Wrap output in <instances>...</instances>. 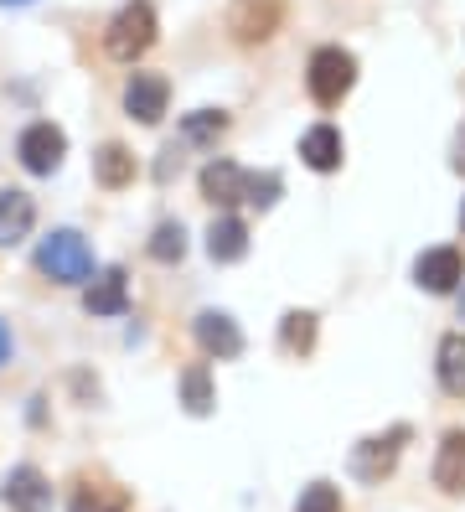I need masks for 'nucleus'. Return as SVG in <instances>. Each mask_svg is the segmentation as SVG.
Here are the masks:
<instances>
[{
	"mask_svg": "<svg viewBox=\"0 0 465 512\" xmlns=\"http://www.w3.org/2000/svg\"><path fill=\"white\" fill-rule=\"evenodd\" d=\"M300 156H305V166H310V171H336V166H341V135H336L331 125L305 130Z\"/></svg>",
	"mask_w": 465,
	"mask_h": 512,
	"instance_id": "nucleus-16",
	"label": "nucleus"
},
{
	"mask_svg": "<svg viewBox=\"0 0 465 512\" xmlns=\"http://www.w3.org/2000/svg\"><path fill=\"white\" fill-rule=\"evenodd\" d=\"M186 254V228L181 223H161L150 233V259H161V264H176Z\"/></svg>",
	"mask_w": 465,
	"mask_h": 512,
	"instance_id": "nucleus-23",
	"label": "nucleus"
},
{
	"mask_svg": "<svg viewBox=\"0 0 465 512\" xmlns=\"http://www.w3.org/2000/svg\"><path fill=\"white\" fill-rule=\"evenodd\" d=\"M124 507H130V497H124L119 487H93V481L78 487L73 502H68V512H124Z\"/></svg>",
	"mask_w": 465,
	"mask_h": 512,
	"instance_id": "nucleus-20",
	"label": "nucleus"
},
{
	"mask_svg": "<svg viewBox=\"0 0 465 512\" xmlns=\"http://www.w3.org/2000/svg\"><path fill=\"white\" fill-rule=\"evenodd\" d=\"M150 42H155L150 0H130V6L109 21V32H104V47H109V57H119V63H135L140 52H150Z\"/></svg>",
	"mask_w": 465,
	"mask_h": 512,
	"instance_id": "nucleus-2",
	"label": "nucleus"
},
{
	"mask_svg": "<svg viewBox=\"0 0 465 512\" xmlns=\"http://www.w3.org/2000/svg\"><path fill=\"white\" fill-rule=\"evenodd\" d=\"M181 404H186V414H212L217 394H212V373L202 363L181 373Z\"/></svg>",
	"mask_w": 465,
	"mask_h": 512,
	"instance_id": "nucleus-19",
	"label": "nucleus"
},
{
	"mask_svg": "<svg viewBox=\"0 0 465 512\" xmlns=\"http://www.w3.org/2000/svg\"><path fill=\"white\" fill-rule=\"evenodd\" d=\"M192 331H197V342H202L207 357H223V363H228V357L243 352V331H238V321L228 311H202Z\"/></svg>",
	"mask_w": 465,
	"mask_h": 512,
	"instance_id": "nucleus-9",
	"label": "nucleus"
},
{
	"mask_svg": "<svg viewBox=\"0 0 465 512\" xmlns=\"http://www.w3.org/2000/svg\"><path fill=\"white\" fill-rule=\"evenodd\" d=\"M11 357V331H6V321H0V363Z\"/></svg>",
	"mask_w": 465,
	"mask_h": 512,
	"instance_id": "nucleus-27",
	"label": "nucleus"
},
{
	"mask_svg": "<svg viewBox=\"0 0 465 512\" xmlns=\"http://www.w3.org/2000/svg\"><path fill=\"white\" fill-rule=\"evenodd\" d=\"M243 202L248 207H274L279 202V176L274 171H248L243 176Z\"/></svg>",
	"mask_w": 465,
	"mask_h": 512,
	"instance_id": "nucleus-24",
	"label": "nucleus"
},
{
	"mask_svg": "<svg viewBox=\"0 0 465 512\" xmlns=\"http://www.w3.org/2000/svg\"><path fill=\"white\" fill-rule=\"evenodd\" d=\"M93 176H99L104 187H130L135 182V156L124 145H99V156H93Z\"/></svg>",
	"mask_w": 465,
	"mask_h": 512,
	"instance_id": "nucleus-17",
	"label": "nucleus"
},
{
	"mask_svg": "<svg viewBox=\"0 0 465 512\" xmlns=\"http://www.w3.org/2000/svg\"><path fill=\"white\" fill-rule=\"evenodd\" d=\"M279 342H285L290 352H310V347H316V316H310V311H290L285 326H279Z\"/></svg>",
	"mask_w": 465,
	"mask_h": 512,
	"instance_id": "nucleus-22",
	"label": "nucleus"
},
{
	"mask_svg": "<svg viewBox=\"0 0 465 512\" xmlns=\"http://www.w3.org/2000/svg\"><path fill=\"white\" fill-rule=\"evenodd\" d=\"M434 481H440V492L460 497L465 492V430H450L440 440V456H434Z\"/></svg>",
	"mask_w": 465,
	"mask_h": 512,
	"instance_id": "nucleus-13",
	"label": "nucleus"
},
{
	"mask_svg": "<svg viewBox=\"0 0 465 512\" xmlns=\"http://www.w3.org/2000/svg\"><path fill=\"white\" fill-rule=\"evenodd\" d=\"M0 6H21V0H0Z\"/></svg>",
	"mask_w": 465,
	"mask_h": 512,
	"instance_id": "nucleus-29",
	"label": "nucleus"
},
{
	"mask_svg": "<svg viewBox=\"0 0 465 512\" xmlns=\"http://www.w3.org/2000/svg\"><path fill=\"white\" fill-rule=\"evenodd\" d=\"M352 83H357V57L347 47H321L316 57H310V99L316 104H341L352 94Z\"/></svg>",
	"mask_w": 465,
	"mask_h": 512,
	"instance_id": "nucleus-3",
	"label": "nucleus"
},
{
	"mask_svg": "<svg viewBox=\"0 0 465 512\" xmlns=\"http://www.w3.org/2000/svg\"><path fill=\"white\" fill-rule=\"evenodd\" d=\"M440 383H445V394L465 399V331H450L440 342Z\"/></svg>",
	"mask_w": 465,
	"mask_h": 512,
	"instance_id": "nucleus-18",
	"label": "nucleus"
},
{
	"mask_svg": "<svg viewBox=\"0 0 465 512\" xmlns=\"http://www.w3.org/2000/svg\"><path fill=\"white\" fill-rule=\"evenodd\" d=\"M31 223H37V202H31L26 192H0V249H16L21 238L31 233Z\"/></svg>",
	"mask_w": 465,
	"mask_h": 512,
	"instance_id": "nucleus-11",
	"label": "nucleus"
},
{
	"mask_svg": "<svg viewBox=\"0 0 465 512\" xmlns=\"http://www.w3.org/2000/svg\"><path fill=\"white\" fill-rule=\"evenodd\" d=\"M16 156L31 176H52L62 166V156H68V135H62L57 125H47V119H37V125H26L21 140H16Z\"/></svg>",
	"mask_w": 465,
	"mask_h": 512,
	"instance_id": "nucleus-4",
	"label": "nucleus"
},
{
	"mask_svg": "<svg viewBox=\"0 0 465 512\" xmlns=\"http://www.w3.org/2000/svg\"><path fill=\"white\" fill-rule=\"evenodd\" d=\"M83 306H88V316H119L130 306V280H124V269H104V275L83 290Z\"/></svg>",
	"mask_w": 465,
	"mask_h": 512,
	"instance_id": "nucleus-12",
	"label": "nucleus"
},
{
	"mask_svg": "<svg viewBox=\"0 0 465 512\" xmlns=\"http://www.w3.org/2000/svg\"><path fill=\"white\" fill-rule=\"evenodd\" d=\"M37 269H42L52 285H83V280L93 275V249L83 244L73 228H57L52 238H42Z\"/></svg>",
	"mask_w": 465,
	"mask_h": 512,
	"instance_id": "nucleus-1",
	"label": "nucleus"
},
{
	"mask_svg": "<svg viewBox=\"0 0 465 512\" xmlns=\"http://www.w3.org/2000/svg\"><path fill=\"white\" fill-rule=\"evenodd\" d=\"M207 254H212L217 264L243 259V254H248V223H243V218H217V223L207 228Z\"/></svg>",
	"mask_w": 465,
	"mask_h": 512,
	"instance_id": "nucleus-15",
	"label": "nucleus"
},
{
	"mask_svg": "<svg viewBox=\"0 0 465 512\" xmlns=\"http://www.w3.org/2000/svg\"><path fill=\"white\" fill-rule=\"evenodd\" d=\"M460 321H465V290H460Z\"/></svg>",
	"mask_w": 465,
	"mask_h": 512,
	"instance_id": "nucleus-28",
	"label": "nucleus"
},
{
	"mask_svg": "<svg viewBox=\"0 0 465 512\" xmlns=\"http://www.w3.org/2000/svg\"><path fill=\"white\" fill-rule=\"evenodd\" d=\"M6 507L11 512H52V481L37 466H16L6 476Z\"/></svg>",
	"mask_w": 465,
	"mask_h": 512,
	"instance_id": "nucleus-8",
	"label": "nucleus"
},
{
	"mask_svg": "<svg viewBox=\"0 0 465 512\" xmlns=\"http://www.w3.org/2000/svg\"><path fill=\"white\" fill-rule=\"evenodd\" d=\"M403 440H409V425H398V430H388V435L362 440V445L352 450V476H357V481H383V476L398 466Z\"/></svg>",
	"mask_w": 465,
	"mask_h": 512,
	"instance_id": "nucleus-5",
	"label": "nucleus"
},
{
	"mask_svg": "<svg viewBox=\"0 0 465 512\" xmlns=\"http://www.w3.org/2000/svg\"><path fill=\"white\" fill-rule=\"evenodd\" d=\"M279 16H285L279 0H238L233 6V32H238V42H264L279 26Z\"/></svg>",
	"mask_w": 465,
	"mask_h": 512,
	"instance_id": "nucleus-10",
	"label": "nucleus"
},
{
	"mask_svg": "<svg viewBox=\"0 0 465 512\" xmlns=\"http://www.w3.org/2000/svg\"><path fill=\"white\" fill-rule=\"evenodd\" d=\"M166 99H171V83L161 73H135L124 83V109H130V119H140V125H161Z\"/></svg>",
	"mask_w": 465,
	"mask_h": 512,
	"instance_id": "nucleus-6",
	"label": "nucleus"
},
{
	"mask_svg": "<svg viewBox=\"0 0 465 512\" xmlns=\"http://www.w3.org/2000/svg\"><path fill=\"white\" fill-rule=\"evenodd\" d=\"M455 171L465 176V130H460V140H455Z\"/></svg>",
	"mask_w": 465,
	"mask_h": 512,
	"instance_id": "nucleus-26",
	"label": "nucleus"
},
{
	"mask_svg": "<svg viewBox=\"0 0 465 512\" xmlns=\"http://www.w3.org/2000/svg\"><path fill=\"white\" fill-rule=\"evenodd\" d=\"M460 228H465V207H460Z\"/></svg>",
	"mask_w": 465,
	"mask_h": 512,
	"instance_id": "nucleus-30",
	"label": "nucleus"
},
{
	"mask_svg": "<svg viewBox=\"0 0 465 512\" xmlns=\"http://www.w3.org/2000/svg\"><path fill=\"white\" fill-rule=\"evenodd\" d=\"M414 280H419L429 295H450V290L465 280V259H460V249H429V254H419Z\"/></svg>",
	"mask_w": 465,
	"mask_h": 512,
	"instance_id": "nucleus-7",
	"label": "nucleus"
},
{
	"mask_svg": "<svg viewBox=\"0 0 465 512\" xmlns=\"http://www.w3.org/2000/svg\"><path fill=\"white\" fill-rule=\"evenodd\" d=\"M223 130H228V114L223 109H197V114L181 119V135L192 140V145H207V140H217Z\"/></svg>",
	"mask_w": 465,
	"mask_h": 512,
	"instance_id": "nucleus-21",
	"label": "nucleus"
},
{
	"mask_svg": "<svg viewBox=\"0 0 465 512\" xmlns=\"http://www.w3.org/2000/svg\"><path fill=\"white\" fill-rule=\"evenodd\" d=\"M243 176L248 171H238L233 161H207L202 166V197L207 202H223V207L243 202Z\"/></svg>",
	"mask_w": 465,
	"mask_h": 512,
	"instance_id": "nucleus-14",
	"label": "nucleus"
},
{
	"mask_svg": "<svg viewBox=\"0 0 465 512\" xmlns=\"http://www.w3.org/2000/svg\"><path fill=\"white\" fill-rule=\"evenodd\" d=\"M295 512H341V492L331 487V481H310Z\"/></svg>",
	"mask_w": 465,
	"mask_h": 512,
	"instance_id": "nucleus-25",
	"label": "nucleus"
}]
</instances>
